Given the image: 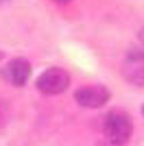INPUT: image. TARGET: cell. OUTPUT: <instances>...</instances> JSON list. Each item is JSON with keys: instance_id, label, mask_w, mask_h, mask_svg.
Segmentation results:
<instances>
[{"instance_id": "cell-1", "label": "cell", "mask_w": 144, "mask_h": 146, "mask_svg": "<svg viewBox=\"0 0 144 146\" xmlns=\"http://www.w3.org/2000/svg\"><path fill=\"white\" fill-rule=\"evenodd\" d=\"M103 133H105L107 142L114 144V146L129 144V140H131V135H133L131 118L127 116L125 111H120V109L109 111L107 118H105V122H103Z\"/></svg>"}, {"instance_id": "cell-2", "label": "cell", "mask_w": 144, "mask_h": 146, "mask_svg": "<svg viewBox=\"0 0 144 146\" xmlns=\"http://www.w3.org/2000/svg\"><path fill=\"white\" fill-rule=\"evenodd\" d=\"M68 85H70V74L63 68H48L37 79V90L42 94H46V96L61 94V92H66Z\"/></svg>"}, {"instance_id": "cell-3", "label": "cell", "mask_w": 144, "mask_h": 146, "mask_svg": "<svg viewBox=\"0 0 144 146\" xmlns=\"http://www.w3.org/2000/svg\"><path fill=\"white\" fill-rule=\"evenodd\" d=\"M74 98L81 107H90V109H96V107H103V105L109 100V90L101 83L96 85H83L74 92Z\"/></svg>"}, {"instance_id": "cell-4", "label": "cell", "mask_w": 144, "mask_h": 146, "mask_svg": "<svg viewBox=\"0 0 144 146\" xmlns=\"http://www.w3.org/2000/svg\"><path fill=\"white\" fill-rule=\"evenodd\" d=\"M122 76L133 85L144 87V52L133 50L122 63Z\"/></svg>"}, {"instance_id": "cell-5", "label": "cell", "mask_w": 144, "mask_h": 146, "mask_svg": "<svg viewBox=\"0 0 144 146\" xmlns=\"http://www.w3.org/2000/svg\"><path fill=\"white\" fill-rule=\"evenodd\" d=\"M31 76V63L26 59H22V57H15V59H11L9 63H7L5 68V79L11 83V85L20 87L24 85L26 81H29Z\"/></svg>"}, {"instance_id": "cell-6", "label": "cell", "mask_w": 144, "mask_h": 146, "mask_svg": "<svg viewBox=\"0 0 144 146\" xmlns=\"http://www.w3.org/2000/svg\"><path fill=\"white\" fill-rule=\"evenodd\" d=\"M140 42H142V44H144V29H142V31H140Z\"/></svg>"}, {"instance_id": "cell-7", "label": "cell", "mask_w": 144, "mask_h": 146, "mask_svg": "<svg viewBox=\"0 0 144 146\" xmlns=\"http://www.w3.org/2000/svg\"><path fill=\"white\" fill-rule=\"evenodd\" d=\"M59 2H68V0H59Z\"/></svg>"}]
</instances>
